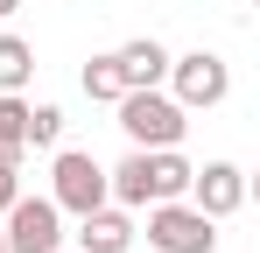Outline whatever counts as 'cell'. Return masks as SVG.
<instances>
[{
  "label": "cell",
  "instance_id": "obj_4",
  "mask_svg": "<svg viewBox=\"0 0 260 253\" xmlns=\"http://www.w3.org/2000/svg\"><path fill=\"white\" fill-rule=\"evenodd\" d=\"M169 84H176V106L190 113V106H218L232 91V71L211 49H190V56H169Z\"/></svg>",
  "mask_w": 260,
  "mask_h": 253
},
{
  "label": "cell",
  "instance_id": "obj_7",
  "mask_svg": "<svg viewBox=\"0 0 260 253\" xmlns=\"http://www.w3.org/2000/svg\"><path fill=\"white\" fill-rule=\"evenodd\" d=\"M113 64H120L127 91H134V84H162V78H169V49H162L155 36H134L127 49H113Z\"/></svg>",
  "mask_w": 260,
  "mask_h": 253
},
{
  "label": "cell",
  "instance_id": "obj_6",
  "mask_svg": "<svg viewBox=\"0 0 260 253\" xmlns=\"http://www.w3.org/2000/svg\"><path fill=\"white\" fill-rule=\"evenodd\" d=\"M190 197L204 218H232V211L246 204V176L232 162H211V169H190Z\"/></svg>",
  "mask_w": 260,
  "mask_h": 253
},
{
  "label": "cell",
  "instance_id": "obj_1",
  "mask_svg": "<svg viewBox=\"0 0 260 253\" xmlns=\"http://www.w3.org/2000/svg\"><path fill=\"white\" fill-rule=\"evenodd\" d=\"M113 106H120V126L134 134V148H176V141H183V106L162 99L155 84H134Z\"/></svg>",
  "mask_w": 260,
  "mask_h": 253
},
{
  "label": "cell",
  "instance_id": "obj_14",
  "mask_svg": "<svg viewBox=\"0 0 260 253\" xmlns=\"http://www.w3.org/2000/svg\"><path fill=\"white\" fill-rule=\"evenodd\" d=\"M14 197H21V183H14V169H0V211L14 204Z\"/></svg>",
  "mask_w": 260,
  "mask_h": 253
},
{
  "label": "cell",
  "instance_id": "obj_5",
  "mask_svg": "<svg viewBox=\"0 0 260 253\" xmlns=\"http://www.w3.org/2000/svg\"><path fill=\"white\" fill-rule=\"evenodd\" d=\"M106 204V169L91 162V155H78V148H63L56 155V211H99Z\"/></svg>",
  "mask_w": 260,
  "mask_h": 253
},
{
  "label": "cell",
  "instance_id": "obj_10",
  "mask_svg": "<svg viewBox=\"0 0 260 253\" xmlns=\"http://www.w3.org/2000/svg\"><path fill=\"white\" fill-rule=\"evenodd\" d=\"M21 120H28L21 91H0V169H14V162H21V148H28V134H21Z\"/></svg>",
  "mask_w": 260,
  "mask_h": 253
},
{
  "label": "cell",
  "instance_id": "obj_2",
  "mask_svg": "<svg viewBox=\"0 0 260 253\" xmlns=\"http://www.w3.org/2000/svg\"><path fill=\"white\" fill-rule=\"evenodd\" d=\"M218 218H204L197 204H176V197H162V204H148V246L155 253H218Z\"/></svg>",
  "mask_w": 260,
  "mask_h": 253
},
{
  "label": "cell",
  "instance_id": "obj_3",
  "mask_svg": "<svg viewBox=\"0 0 260 253\" xmlns=\"http://www.w3.org/2000/svg\"><path fill=\"white\" fill-rule=\"evenodd\" d=\"M7 225V253H56L63 246V225H56V197H14L0 211Z\"/></svg>",
  "mask_w": 260,
  "mask_h": 253
},
{
  "label": "cell",
  "instance_id": "obj_11",
  "mask_svg": "<svg viewBox=\"0 0 260 253\" xmlns=\"http://www.w3.org/2000/svg\"><path fill=\"white\" fill-rule=\"evenodd\" d=\"M28 78H36V49L21 36H0V91H21Z\"/></svg>",
  "mask_w": 260,
  "mask_h": 253
},
{
  "label": "cell",
  "instance_id": "obj_12",
  "mask_svg": "<svg viewBox=\"0 0 260 253\" xmlns=\"http://www.w3.org/2000/svg\"><path fill=\"white\" fill-rule=\"evenodd\" d=\"M85 91L113 106V99L127 91V78H120V64H113V56H91V64H85Z\"/></svg>",
  "mask_w": 260,
  "mask_h": 253
},
{
  "label": "cell",
  "instance_id": "obj_16",
  "mask_svg": "<svg viewBox=\"0 0 260 253\" xmlns=\"http://www.w3.org/2000/svg\"><path fill=\"white\" fill-rule=\"evenodd\" d=\"M0 253H7V232H0Z\"/></svg>",
  "mask_w": 260,
  "mask_h": 253
},
{
  "label": "cell",
  "instance_id": "obj_9",
  "mask_svg": "<svg viewBox=\"0 0 260 253\" xmlns=\"http://www.w3.org/2000/svg\"><path fill=\"white\" fill-rule=\"evenodd\" d=\"M78 239H85V253H127V239H134V225L127 218H120V211H85V232H78Z\"/></svg>",
  "mask_w": 260,
  "mask_h": 253
},
{
  "label": "cell",
  "instance_id": "obj_15",
  "mask_svg": "<svg viewBox=\"0 0 260 253\" xmlns=\"http://www.w3.org/2000/svg\"><path fill=\"white\" fill-rule=\"evenodd\" d=\"M14 7H21V0H0V21H7V14H14Z\"/></svg>",
  "mask_w": 260,
  "mask_h": 253
},
{
  "label": "cell",
  "instance_id": "obj_13",
  "mask_svg": "<svg viewBox=\"0 0 260 253\" xmlns=\"http://www.w3.org/2000/svg\"><path fill=\"white\" fill-rule=\"evenodd\" d=\"M21 134H28V148H56V134H63V113H56V106H28Z\"/></svg>",
  "mask_w": 260,
  "mask_h": 253
},
{
  "label": "cell",
  "instance_id": "obj_8",
  "mask_svg": "<svg viewBox=\"0 0 260 253\" xmlns=\"http://www.w3.org/2000/svg\"><path fill=\"white\" fill-rule=\"evenodd\" d=\"M141 155H148V190H155V204L190 190V162H183L176 148H141Z\"/></svg>",
  "mask_w": 260,
  "mask_h": 253
}]
</instances>
